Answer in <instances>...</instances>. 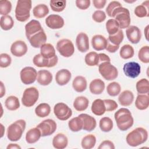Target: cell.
I'll list each match as a JSON object with an SVG mask.
<instances>
[{
	"instance_id": "32",
	"label": "cell",
	"mask_w": 149,
	"mask_h": 149,
	"mask_svg": "<svg viewBox=\"0 0 149 149\" xmlns=\"http://www.w3.org/2000/svg\"><path fill=\"white\" fill-rule=\"evenodd\" d=\"M89 104V101L86 97L79 96L75 98L73 102V107L77 111L86 110Z\"/></svg>"
},
{
	"instance_id": "22",
	"label": "cell",
	"mask_w": 149,
	"mask_h": 149,
	"mask_svg": "<svg viewBox=\"0 0 149 149\" xmlns=\"http://www.w3.org/2000/svg\"><path fill=\"white\" fill-rule=\"evenodd\" d=\"M107 39L100 34L94 36L91 38V45L93 48L96 51H101L106 48Z\"/></svg>"
},
{
	"instance_id": "2",
	"label": "cell",
	"mask_w": 149,
	"mask_h": 149,
	"mask_svg": "<svg viewBox=\"0 0 149 149\" xmlns=\"http://www.w3.org/2000/svg\"><path fill=\"white\" fill-rule=\"evenodd\" d=\"M148 139V132L144 128L139 127L129 133L126 137L128 145L137 147L145 143Z\"/></svg>"
},
{
	"instance_id": "49",
	"label": "cell",
	"mask_w": 149,
	"mask_h": 149,
	"mask_svg": "<svg viewBox=\"0 0 149 149\" xmlns=\"http://www.w3.org/2000/svg\"><path fill=\"white\" fill-rule=\"evenodd\" d=\"M12 9V3L9 1L2 0L0 1V13L5 16L8 15Z\"/></svg>"
},
{
	"instance_id": "30",
	"label": "cell",
	"mask_w": 149,
	"mask_h": 149,
	"mask_svg": "<svg viewBox=\"0 0 149 149\" xmlns=\"http://www.w3.org/2000/svg\"><path fill=\"white\" fill-rule=\"evenodd\" d=\"M41 136V131L38 128L34 127L28 130L26 134V140L29 144H33L37 142Z\"/></svg>"
},
{
	"instance_id": "61",
	"label": "cell",
	"mask_w": 149,
	"mask_h": 149,
	"mask_svg": "<svg viewBox=\"0 0 149 149\" xmlns=\"http://www.w3.org/2000/svg\"><path fill=\"white\" fill-rule=\"evenodd\" d=\"M148 27H149V26L147 25V26L146 27V28H145V29H144V34H145V37H146V40H147V41H148Z\"/></svg>"
},
{
	"instance_id": "8",
	"label": "cell",
	"mask_w": 149,
	"mask_h": 149,
	"mask_svg": "<svg viewBox=\"0 0 149 149\" xmlns=\"http://www.w3.org/2000/svg\"><path fill=\"white\" fill-rule=\"evenodd\" d=\"M56 49L62 56L68 58L73 54L74 47L71 40L63 38L57 42Z\"/></svg>"
},
{
	"instance_id": "24",
	"label": "cell",
	"mask_w": 149,
	"mask_h": 149,
	"mask_svg": "<svg viewBox=\"0 0 149 149\" xmlns=\"http://www.w3.org/2000/svg\"><path fill=\"white\" fill-rule=\"evenodd\" d=\"M68 144V139L66 136L63 133H58L52 139V145L56 149H63Z\"/></svg>"
},
{
	"instance_id": "40",
	"label": "cell",
	"mask_w": 149,
	"mask_h": 149,
	"mask_svg": "<svg viewBox=\"0 0 149 149\" xmlns=\"http://www.w3.org/2000/svg\"><path fill=\"white\" fill-rule=\"evenodd\" d=\"M134 54L133 47L129 44H125L123 45L119 51L120 56L122 58L127 59L133 56Z\"/></svg>"
},
{
	"instance_id": "50",
	"label": "cell",
	"mask_w": 149,
	"mask_h": 149,
	"mask_svg": "<svg viewBox=\"0 0 149 149\" xmlns=\"http://www.w3.org/2000/svg\"><path fill=\"white\" fill-rule=\"evenodd\" d=\"M12 62V59L10 55L6 53L0 54V66L1 68H7Z\"/></svg>"
},
{
	"instance_id": "11",
	"label": "cell",
	"mask_w": 149,
	"mask_h": 149,
	"mask_svg": "<svg viewBox=\"0 0 149 149\" xmlns=\"http://www.w3.org/2000/svg\"><path fill=\"white\" fill-rule=\"evenodd\" d=\"M36 127L41 131L42 137L48 136L55 132L56 123L54 120L47 119L42 121Z\"/></svg>"
},
{
	"instance_id": "16",
	"label": "cell",
	"mask_w": 149,
	"mask_h": 149,
	"mask_svg": "<svg viewBox=\"0 0 149 149\" xmlns=\"http://www.w3.org/2000/svg\"><path fill=\"white\" fill-rule=\"evenodd\" d=\"M127 39L133 44H137L141 38V33L140 29L135 26H129L126 30Z\"/></svg>"
},
{
	"instance_id": "18",
	"label": "cell",
	"mask_w": 149,
	"mask_h": 149,
	"mask_svg": "<svg viewBox=\"0 0 149 149\" xmlns=\"http://www.w3.org/2000/svg\"><path fill=\"white\" fill-rule=\"evenodd\" d=\"M42 30L43 29L42 28L40 22L35 19L31 20L25 26L26 36L27 38L29 40L34 34Z\"/></svg>"
},
{
	"instance_id": "48",
	"label": "cell",
	"mask_w": 149,
	"mask_h": 149,
	"mask_svg": "<svg viewBox=\"0 0 149 149\" xmlns=\"http://www.w3.org/2000/svg\"><path fill=\"white\" fill-rule=\"evenodd\" d=\"M124 38V35L122 29H119V31L115 34L109 36L108 40L113 44L119 45L122 42Z\"/></svg>"
},
{
	"instance_id": "57",
	"label": "cell",
	"mask_w": 149,
	"mask_h": 149,
	"mask_svg": "<svg viewBox=\"0 0 149 149\" xmlns=\"http://www.w3.org/2000/svg\"><path fill=\"white\" fill-rule=\"evenodd\" d=\"M107 3L106 0H93V3L94 7L97 9H102L103 8L105 4Z\"/></svg>"
},
{
	"instance_id": "20",
	"label": "cell",
	"mask_w": 149,
	"mask_h": 149,
	"mask_svg": "<svg viewBox=\"0 0 149 149\" xmlns=\"http://www.w3.org/2000/svg\"><path fill=\"white\" fill-rule=\"evenodd\" d=\"M79 116L82 119L83 121V129L87 132L93 130L97 125L96 120L95 118L88 114L81 113Z\"/></svg>"
},
{
	"instance_id": "39",
	"label": "cell",
	"mask_w": 149,
	"mask_h": 149,
	"mask_svg": "<svg viewBox=\"0 0 149 149\" xmlns=\"http://www.w3.org/2000/svg\"><path fill=\"white\" fill-rule=\"evenodd\" d=\"M68 126L70 130L73 132H77L83 129L82 119L78 116L72 118L68 122Z\"/></svg>"
},
{
	"instance_id": "59",
	"label": "cell",
	"mask_w": 149,
	"mask_h": 149,
	"mask_svg": "<svg viewBox=\"0 0 149 149\" xmlns=\"http://www.w3.org/2000/svg\"><path fill=\"white\" fill-rule=\"evenodd\" d=\"M5 94V88L2 81H1V90H0V97L2 98Z\"/></svg>"
},
{
	"instance_id": "54",
	"label": "cell",
	"mask_w": 149,
	"mask_h": 149,
	"mask_svg": "<svg viewBox=\"0 0 149 149\" xmlns=\"http://www.w3.org/2000/svg\"><path fill=\"white\" fill-rule=\"evenodd\" d=\"M75 3L76 6L81 10L87 9L90 5V0H76Z\"/></svg>"
},
{
	"instance_id": "56",
	"label": "cell",
	"mask_w": 149,
	"mask_h": 149,
	"mask_svg": "<svg viewBox=\"0 0 149 149\" xmlns=\"http://www.w3.org/2000/svg\"><path fill=\"white\" fill-rule=\"evenodd\" d=\"M119 48V45H116L112 44L108 39H107V44L106 46V50L111 53L115 52Z\"/></svg>"
},
{
	"instance_id": "55",
	"label": "cell",
	"mask_w": 149,
	"mask_h": 149,
	"mask_svg": "<svg viewBox=\"0 0 149 149\" xmlns=\"http://www.w3.org/2000/svg\"><path fill=\"white\" fill-rule=\"evenodd\" d=\"M115 148L113 142L107 140L103 141L98 147V149H114Z\"/></svg>"
},
{
	"instance_id": "25",
	"label": "cell",
	"mask_w": 149,
	"mask_h": 149,
	"mask_svg": "<svg viewBox=\"0 0 149 149\" xmlns=\"http://www.w3.org/2000/svg\"><path fill=\"white\" fill-rule=\"evenodd\" d=\"M134 100V94L130 90H125L119 95L118 101L120 104L124 107L130 105Z\"/></svg>"
},
{
	"instance_id": "53",
	"label": "cell",
	"mask_w": 149,
	"mask_h": 149,
	"mask_svg": "<svg viewBox=\"0 0 149 149\" xmlns=\"http://www.w3.org/2000/svg\"><path fill=\"white\" fill-rule=\"evenodd\" d=\"M103 101H104L107 111H113L115 110L118 107V105L116 103V102L113 100L105 99V100H104Z\"/></svg>"
},
{
	"instance_id": "17",
	"label": "cell",
	"mask_w": 149,
	"mask_h": 149,
	"mask_svg": "<svg viewBox=\"0 0 149 149\" xmlns=\"http://www.w3.org/2000/svg\"><path fill=\"white\" fill-rule=\"evenodd\" d=\"M76 45L80 52H87L89 49V39L88 36L85 33L81 32L79 33L76 39Z\"/></svg>"
},
{
	"instance_id": "12",
	"label": "cell",
	"mask_w": 149,
	"mask_h": 149,
	"mask_svg": "<svg viewBox=\"0 0 149 149\" xmlns=\"http://www.w3.org/2000/svg\"><path fill=\"white\" fill-rule=\"evenodd\" d=\"M58 61V58L56 55H55L54 57L48 59L44 58L40 54L36 55L33 59V63L36 66L40 67V68L54 67L57 64Z\"/></svg>"
},
{
	"instance_id": "19",
	"label": "cell",
	"mask_w": 149,
	"mask_h": 149,
	"mask_svg": "<svg viewBox=\"0 0 149 149\" xmlns=\"http://www.w3.org/2000/svg\"><path fill=\"white\" fill-rule=\"evenodd\" d=\"M29 41L32 47L36 48H40L47 41V36L44 30L36 33L31 36Z\"/></svg>"
},
{
	"instance_id": "45",
	"label": "cell",
	"mask_w": 149,
	"mask_h": 149,
	"mask_svg": "<svg viewBox=\"0 0 149 149\" xmlns=\"http://www.w3.org/2000/svg\"><path fill=\"white\" fill-rule=\"evenodd\" d=\"M66 1L65 0H51L49 2L51 9L56 12H60L64 10L66 7Z\"/></svg>"
},
{
	"instance_id": "27",
	"label": "cell",
	"mask_w": 149,
	"mask_h": 149,
	"mask_svg": "<svg viewBox=\"0 0 149 149\" xmlns=\"http://www.w3.org/2000/svg\"><path fill=\"white\" fill-rule=\"evenodd\" d=\"M87 80L86 78L82 76H76L72 82V86L74 90L78 93H81L85 91L87 88Z\"/></svg>"
},
{
	"instance_id": "51",
	"label": "cell",
	"mask_w": 149,
	"mask_h": 149,
	"mask_svg": "<svg viewBox=\"0 0 149 149\" xmlns=\"http://www.w3.org/2000/svg\"><path fill=\"white\" fill-rule=\"evenodd\" d=\"M93 19L97 23H101L106 19L105 13L101 10H95L92 15Z\"/></svg>"
},
{
	"instance_id": "62",
	"label": "cell",
	"mask_w": 149,
	"mask_h": 149,
	"mask_svg": "<svg viewBox=\"0 0 149 149\" xmlns=\"http://www.w3.org/2000/svg\"><path fill=\"white\" fill-rule=\"evenodd\" d=\"M1 129H2V133H1V137H3V132H4V127L3 126V125L2 123H1Z\"/></svg>"
},
{
	"instance_id": "60",
	"label": "cell",
	"mask_w": 149,
	"mask_h": 149,
	"mask_svg": "<svg viewBox=\"0 0 149 149\" xmlns=\"http://www.w3.org/2000/svg\"><path fill=\"white\" fill-rule=\"evenodd\" d=\"M7 149H10V148H14V149H17V148H21V147L19 146L18 144H9L7 147Z\"/></svg>"
},
{
	"instance_id": "26",
	"label": "cell",
	"mask_w": 149,
	"mask_h": 149,
	"mask_svg": "<svg viewBox=\"0 0 149 149\" xmlns=\"http://www.w3.org/2000/svg\"><path fill=\"white\" fill-rule=\"evenodd\" d=\"M89 88L92 94L96 95L100 94L104 90L105 83L102 80L100 79H95L92 80L90 83Z\"/></svg>"
},
{
	"instance_id": "21",
	"label": "cell",
	"mask_w": 149,
	"mask_h": 149,
	"mask_svg": "<svg viewBox=\"0 0 149 149\" xmlns=\"http://www.w3.org/2000/svg\"><path fill=\"white\" fill-rule=\"evenodd\" d=\"M72 74L70 72L66 69H62L57 72L55 75V81L59 86H64L70 80Z\"/></svg>"
},
{
	"instance_id": "33",
	"label": "cell",
	"mask_w": 149,
	"mask_h": 149,
	"mask_svg": "<svg viewBox=\"0 0 149 149\" xmlns=\"http://www.w3.org/2000/svg\"><path fill=\"white\" fill-rule=\"evenodd\" d=\"M134 14L139 17H148L149 14V1H146L135 8Z\"/></svg>"
},
{
	"instance_id": "41",
	"label": "cell",
	"mask_w": 149,
	"mask_h": 149,
	"mask_svg": "<svg viewBox=\"0 0 149 149\" xmlns=\"http://www.w3.org/2000/svg\"><path fill=\"white\" fill-rule=\"evenodd\" d=\"M99 126L101 130L104 132H110L113 126L112 120L109 117H103L99 122Z\"/></svg>"
},
{
	"instance_id": "52",
	"label": "cell",
	"mask_w": 149,
	"mask_h": 149,
	"mask_svg": "<svg viewBox=\"0 0 149 149\" xmlns=\"http://www.w3.org/2000/svg\"><path fill=\"white\" fill-rule=\"evenodd\" d=\"M122 6L121 3L118 2V1H112L107 6V8H106V12L107 13V15L111 17V16H112V14L113 13V12L118 8L119 7H121Z\"/></svg>"
},
{
	"instance_id": "14",
	"label": "cell",
	"mask_w": 149,
	"mask_h": 149,
	"mask_svg": "<svg viewBox=\"0 0 149 149\" xmlns=\"http://www.w3.org/2000/svg\"><path fill=\"white\" fill-rule=\"evenodd\" d=\"M46 25L51 29H59L65 24L63 19L58 15H50L45 19Z\"/></svg>"
},
{
	"instance_id": "15",
	"label": "cell",
	"mask_w": 149,
	"mask_h": 149,
	"mask_svg": "<svg viewBox=\"0 0 149 149\" xmlns=\"http://www.w3.org/2000/svg\"><path fill=\"white\" fill-rule=\"evenodd\" d=\"M27 51V46L24 41L17 40L12 43L10 47L12 54L17 57H21L24 55Z\"/></svg>"
},
{
	"instance_id": "42",
	"label": "cell",
	"mask_w": 149,
	"mask_h": 149,
	"mask_svg": "<svg viewBox=\"0 0 149 149\" xmlns=\"http://www.w3.org/2000/svg\"><path fill=\"white\" fill-rule=\"evenodd\" d=\"M1 27L3 30H9L11 29L14 25V21L12 17L9 15L2 16L0 21Z\"/></svg>"
},
{
	"instance_id": "37",
	"label": "cell",
	"mask_w": 149,
	"mask_h": 149,
	"mask_svg": "<svg viewBox=\"0 0 149 149\" xmlns=\"http://www.w3.org/2000/svg\"><path fill=\"white\" fill-rule=\"evenodd\" d=\"M96 143V137L94 134H90L85 136L81 140V145L84 149L93 148Z\"/></svg>"
},
{
	"instance_id": "29",
	"label": "cell",
	"mask_w": 149,
	"mask_h": 149,
	"mask_svg": "<svg viewBox=\"0 0 149 149\" xmlns=\"http://www.w3.org/2000/svg\"><path fill=\"white\" fill-rule=\"evenodd\" d=\"M136 107L139 110H144L149 105V97L148 94H139L135 101Z\"/></svg>"
},
{
	"instance_id": "7",
	"label": "cell",
	"mask_w": 149,
	"mask_h": 149,
	"mask_svg": "<svg viewBox=\"0 0 149 149\" xmlns=\"http://www.w3.org/2000/svg\"><path fill=\"white\" fill-rule=\"evenodd\" d=\"M39 97V93L34 87L27 88L24 90L22 98L23 105L26 107L33 106L37 101Z\"/></svg>"
},
{
	"instance_id": "58",
	"label": "cell",
	"mask_w": 149,
	"mask_h": 149,
	"mask_svg": "<svg viewBox=\"0 0 149 149\" xmlns=\"http://www.w3.org/2000/svg\"><path fill=\"white\" fill-rule=\"evenodd\" d=\"M99 55V65L104 62H111L109 57L104 53L98 54Z\"/></svg>"
},
{
	"instance_id": "38",
	"label": "cell",
	"mask_w": 149,
	"mask_h": 149,
	"mask_svg": "<svg viewBox=\"0 0 149 149\" xmlns=\"http://www.w3.org/2000/svg\"><path fill=\"white\" fill-rule=\"evenodd\" d=\"M86 63L90 66L99 65V55L96 52H90L87 53L84 58Z\"/></svg>"
},
{
	"instance_id": "5",
	"label": "cell",
	"mask_w": 149,
	"mask_h": 149,
	"mask_svg": "<svg viewBox=\"0 0 149 149\" xmlns=\"http://www.w3.org/2000/svg\"><path fill=\"white\" fill-rule=\"evenodd\" d=\"M111 17L115 18L119 26L120 29L127 28L130 24V12L127 8L122 6L116 8L112 13Z\"/></svg>"
},
{
	"instance_id": "28",
	"label": "cell",
	"mask_w": 149,
	"mask_h": 149,
	"mask_svg": "<svg viewBox=\"0 0 149 149\" xmlns=\"http://www.w3.org/2000/svg\"><path fill=\"white\" fill-rule=\"evenodd\" d=\"M91 109L92 112L97 116L102 115L106 111L104 101L101 99L95 100L92 103Z\"/></svg>"
},
{
	"instance_id": "36",
	"label": "cell",
	"mask_w": 149,
	"mask_h": 149,
	"mask_svg": "<svg viewBox=\"0 0 149 149\" xmlns=\"http://www.w3.org/2000/svg\"><path fill=\"white\" fill-rule=\"evenodd\" d=\"M5 105L8 110L15 111L20 107V102L17 97L10 95L6 99Z\"/></svg>"
},
{
	"instance_id": "1",
	"label": "cell",
	"mask_w": 149,
	"mask_h": 149,
	"mask_svg": "<svg viewBox=\"0 0 149 149\" xmlns=\"http://www.w3.org/2000/svg\"><path fill=\"white\" fill-rule=\"evenodd\" d=\"M114 118L118 127L121 131L127 130L133 125V118L130 111L127 108L119 109L115 113Z\"/></svg>"
},
{
	"instance_id": "13",
	"label": "cell",
	"mask_w": 149,
	"mask_h": 149,
	"mask_svg": "<svg viewBox=\"0 0 149 149\" xmlns=\"http://www.w3.org/2000/svg\"><path fill=\"white\" fill-rule=\"evenodd\" d=\"M125 74L130 78H136L141 72L140 65L135 62H129L126 63L123 68Z\"/></svg>"
},
{
	"instance_id": "47",
	"label": "cell",
	"mask_w": 149,
	"mask_h": 149,
	"mask_svg": "<svg viewBox=\"0 0 149 149\" xmlns=\"http://www.w3.org/2000/svg\"><path fill=\"white\" fill-rule=\"evenodd\" d=\"M138 58L143 63H149V47L145 45L142 47L138 52Z\"/></svg>"
},
{
	"instance_id": "43",
	"label": "cell",
	"mask_w": 149,
	"mask_h": 149,
	"mask_svg": "<svg viewBox=\"0 0 149 149\" xmlns=\"http://www.w3.org/2000/svg\"><path fill=\"white\" fill-rule=\"evenodd\" d=\"M106 29L109 36L116 34L119 30V26L118 22L114 19H110L106 23Z\"/></svg>"
},
{
	"instance_id": "31",
	"label": "cell",
	"mask_w": 149,
	"mask_h": 149,
	"mask_svg": "<svg viewBox=\"0 0 149 149\" xmlns=\"http://www.w3.org/2000/svg\"><path fill=\"white\" fill-rule=\"evenodd\" d=\"M40 54L44 58L48 59L56 55L54 46L49 43H45L40 47Z\"/></svg>"
},
{
	"instance_id": "34",
	"label": "cell",
	"mask_w": 149,
	"mask_h": 149,
	"mask_svg": "<svg viewBox=\"0 0 149 149\" xmlns=\"http://www.w3.org/2000/svg\"><path fill=\"white\" fill-rule=\"evenodd\" d=\"M49 13V9L45 4H39L36 6L33 10V13L36 18H43Z\"/></svg>"
},
{
	"instance_id": "4",
	"label": "cell",
	"mask_w": 149,
	"mask_h": 149,
	"mask_svg": "<svg viewBox=\"0 0 149 149\" xmlns=\"http://www.w3.org/2000/svg\"><path fill=\"white\" fill-rule=\"evenodd\" d=\"M32 2L30 0H19L15 9V17L17 20L24 22L30 16Z\"/></svg>"
},
{
	"instance_id": "23",
	"label": "cell",
	"mask_w": 149,
	"mask_h": 149,
	"mask_svg": "<svg viewBox=\"0 0 149 149\" xmlns=\"http://www.w3.org/2000/svg\"><path fill=\"white\" fill-rule=\"evenodd\" d=\"M52 73L45 69L40 70L37 72V82L42 86H47L49 84L52 80Z\"/></svg>"
},
{
	"instance_id": "10",
	"label": "cell",
	"mask_w": 149,
	"mask_h": 149,
	"mask_svg": "<svg viewBox=\"0 0 149 149\" xmlns=\"http://www.w3.org/2000/svg\"><path fill=\"white\" fill-rule=\"evenodd\" d=\"M22 82L24 84H30L37 80V72L33 67L26 66L23 68L20 73Z\"/></svg>"
},
{
	"instance_id": "6",
	"label": "cell",
	"mask_w": 149,
	"mask_h": 149,
	"mask_svg": "<svg viewBox=\"0 0 149 149\" xmlns=\"http://www.w3.org/2000/svg\"><path fill=\"white\" fill-rule=\"evenodd\" d=\"M98 70L101 75L107 80H113L118 76V71L111 62H104L98 65Z\"/></svg>"
},
{
	"instance_id": "9",
	"label": "cell",
	"mask_w": 149,
	"mask_h": 149,
	"mask_svg": "<svg viewBox=\"0 0 149 149\" xmlns=\"http://www.w3.org/2000/svg\"><path fill=\"white\" fill-rule=\"evenodd\" d=\"M54 113L58 119L66 120L72 116V111L65 103L59 102L55 105L54 107Z\"/></svg>"
},
{
	"instance_id": "46",
	"label": "cell",
	"mask_w": 149,
	"mask_h": 149,
	"mask_svg": "<svg viewBox=\"0 0 149 149\" xmlns=\"http://www.w3.org/2000/svg\"><path fill=\"white\" fill-rule=\"evenodd\" d=\"M121 90V87L120 84L116 81H113L108 84L107 87V93L112 97L118 95Z\"/></svg>"
},
{
	"instance_id": "35",
	"label": "cell",
	"mask_w": 149,
	"mask_h": 149,
	"mask_svg": "<svg viewBox=\"0 0 149 149\" xmlns=\"http://www.w3.org/2000/svg\"><path fill=\"white\" fill-rule=\"evenodd\" d=\"M50 112L51 107L47 103H41L35 108V113L40 118H44L48 116Z\"/></svg>"
},
{
	"instance_id": "44",
	"label": "cell",
	"mask_w": 149,
	"mask_h": 149,
	"mask_svg": "<svg viewBox=\"0 0 149 149\" xmlns=\"http://www.w3.org/2000/svg\"><path fill=\"white\" fill-rule=\"evenodd\" d=\"M136 87L138 93L148 94L149 92V81L147 79H141L136 83Z\"/></svg>"
},
{
	"instance_id": "3",
	"label": "cell",
	"mask_w": 149,
	"mask_h": 149,
	"mask_svg": "<svg viewBox=\"0 0 149 149\" xmlns=\"http://www.w3.org/2000/svg\"><path fill=\"white\" fill-rule=\"evenodd\" d=\"M26 122L23 119H19L11 125L7 129V137L12 141H16L20 139L26 128Z\"/></svg>"
}]
</instances>
